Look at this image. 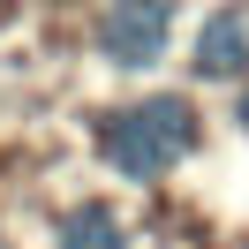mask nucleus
I'll return each instance as SVG.
<instances>
[{"label":"nucleus","instance_id":"423d86ee","mask_svg":"<svg viewBox=\"0 0 249 249\" xmlns=\"http://www.w3.org/2000/svg\"><path fill=\"white\" fill-rule=\"evenodd\" d=\"M0 249H8V242H0Z\"/></svg>","mask_w":249,"mask_h":249},{"label":"nucleus","instance_id":"7ed1b4c3","mask_svg":"<svg viewBox=\"0 0 249 249\" xmlns=\"http://www.w3.org/2000/svg\"><path fill=\"white\" fill-rule=\"evenodd\" d=\"M249 68V8H219L196 31V76H242Z\"/></svg>","mask_w":249,"mask_h":249},{"label":"nucleus","instance_id":"39448f33","mask_svg":"<svg viewBox=\"0 0 249 249\" xmlns=\"http://www.w3.org/2000/svg\"><path fill=\"white\" fill-rule=\"evenodd\" d=\"M242 128H249V91H242Z\"/></svg>","mask_w":249,"mask_h":249},{"label":"nucleus","instance_id":"f03ea898","mask_svg":"<svg viewBox=\"0 0 249 249\" xmlns=\"http://www.w3.org/2000/svg\"><path fill=\"white\" fill-rule=\"evenodd\" d=\"M166 31H174V8L128 0V8H106V16H98V53H106L113 68H143V61H159Z\"/></svg>","mask_w":249,"mask_h":249},{"label":"nucleus","instance_id":"f257e3e1","mask_svg":"<svg viewBox=\"0 0 249 249\" xmlns=\"http://www.w3.org/2000/svg\"><path fill=\"white\" fill-rule=\"evenodd\" d=\"M189 151H196V106H189L181 91H159V98L121 106L106 121V159L128 181H159V174L181 166Z\"/></svg>","mask_w":249,"mask_h":249},{"label":"nucleus","instance_id":"20e7f679","mask_svg":"<svg viewBox=\"0 0 249 249\" xmlns=\"http://www.w3.org/2000/svg\"><path fill=\"white\" fill-rule=\"evenodd\" d=\"M61 249H128V234L106 204H83V212L61 219Z\"/></svg>","mask_w":249,"mask_h":249}]
</instances>
